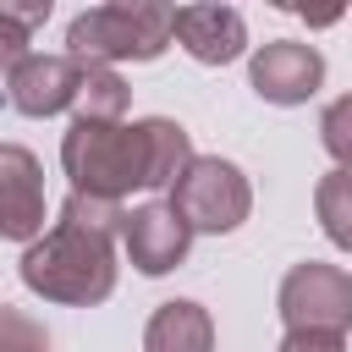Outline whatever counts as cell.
<instances>
[{
    "label": "cell",
    "instance_id": "obj_1",
    "mask_svg": "<svg viewBox=\"0 0 352 352\" xmlns=\"http://www.w3.org/2000/svg\"><path fill=\"white\" fill-rule=\"evenodd\" d=\"M116 236H121V204L77 192L60 204V220L38 231L22 253V286L44 302L94 308L116 292Z\"/></svg>",
    "mask_w": 352,
    "mask_h": 352
},
{
    "label": "cell",
    "instance_id": "obj_2",
    "mask_svg": "<svg viewBox=\"0 0 352 352\" xmlns=\"http://www.w3.org/2000/svg\"><path fill=\"white\" fill-rule=\"evenodd\" d=\"M60 165L72 176L77 192L94 198H126L138 187H148V143H143V121H72V132L60 138Z\"/></svg>",
    "mask_w": 352,
    "mask_h": 352
},
{
    "label": "cell",
    "instance_id": "obj_3",
    "mask_svg": "<svg viewBox=\"0 0 352 352\" xmlns=\"http://www.w3.org/2000/svg\"><path fill=\"white\" fill-rule=\"evenodd\" d=\"M176 38V6L170 0H104L66 28L72 60H160Z\"/></svg>",
    "mask_w": 352,
    "mask_h": 352
},
{
    "label": "cell",
    "instance_id": "obj_4",
    "mask_svg": "<svg viewBox=\"0 0 352 352\" xmlns=\"http://www.w3.org/2000/svg\"><path fill=\"white\" fill-rule=\"evenodd\" d=\"M170 204L187 214L192 231L204 236H226L253 214V187L242 176V165L220 160V154H192L187 170L170 182Z\"/></svg>",
    "mask_w": 352,
    "mask_h": 352
},
{
    "label": "cell",
    "instance_id": "obj_5",
    "mask_svg": "<svg viewBox=\"0 0 352 352\" xmlns=\"http://www.w3.org/2000/svg\"><path fill=\"white\" fill-rule=\"evenodd\" d=\"M275 308H280V324L286 330H352V275L341 264H292L280 275V292H275Z\"/></svg>",
    "mask_w": 352,
    "mask_h": 352
},
{
    "label": "cell",
    "instance_id": "obj_6",
    "mask_svg": "<svg viewBox=\"0 0 352 352\" xmlns=\"http://www.w3.org/2000/svg\"><path fill=\"white\" fill-rule=\"evenodd\" d=\"M192 236L198 231L187 226V214L170 198H148L138 209H121V248H126L138 275H170L187 258Z\"/></svg>",
    "mask_w": 352,
    "mask_h": 352
},
{
    "label": "cell",
    "instance_id": "obj_7",
    "mask_svg": "<svg viewBox=\"0 0 352 352\" xmlns=\"http://www.w3.org/2000/svg\"><path fill=\"white\" fill-rule=\"evenodd\" d=\"M324 82V55L297 38H270L248 60V88L264 104H308Z\"/></svg>",
    "mask_w": 352,
    "mask_h": 352
},
{
    "label": "cell",
    "instance_id": "obj_8",
    "mask_svg": "<svg viewBox=\"0 0 352 352\" xmlns=\"http://www.w3.org/2000/svg\"><path fill=\"white\" fill-rule=\"evenodd\" d=\"M44 231V165L22 143H0V242H33Z\"/></svg>",
    "mask_w": 352,
    "mask_h": 352
},
{
    "label": "cell",
    "instance_id": "obj_9",
    "mask_svg": "<svg viewBox=\"0 0 352 352\" xmlns=\"http://www.w3.org/2000/svg\"><path fill=\"white\" fill-rule=\"evenodd\" d=\"M72 94H77V60L72 55H33L28 50L6 72V104L33 116V121L72 110Z\"/></svg>",
    "mask_w": 352,
    "mask_h": 352
},
{
    "label": "cell",
    "instance_id": "obj_10",
    "mask_svg": "<svg viewBox=\"0 0 352 352\" xmlns=\"http://www.w3.org/2000/svg\"><path fill=\"white\" fill-rule=\"evenodd\" d=\"M176 44L198 66H231L248 50V22L226 0H198V6H182L176 11Z\"/></svg>",
    "mask_w": 352,
    "mask_h": 352
},
{
    "label": "cell",
    "instance_id": "obj_11",
    "mask_svg": "<svg viewBox=\"0 0 352 352\" xmlns=\"http://www.w3.org/2000/svg\"><path fill=\"white\" fill-rule=\"evenodd\" d=\"M143 352H214V319L192 297H170L143 324Z\"/></svg>",
    "mask_w": 352,
    "mask_h": 352
},
{
    "label": "cell",
    "instance_id": "obj_12",
    "mask_svg": "<svg viewBox=\"0 0 352 352\" xmlns=\"http://www.w3.org/2000/svg\"><path fill=\"white\" fill-rule=\"evenodd\" d=\"M126 104H132V88L110 60H77V94H72L77 121H121Z\"/></svg>",
    "mask_w": 352,
    "mask_h": 352
},
{
    "label": "cell",
    "instance_id": "obj_13",
    "mask_svg": "<svg viewBox=\"0 0 352 352\" xmlns=\"http://www.w3.org/2000/svg\"><path fill=\"white\" fill-rule=\"evenodd\" d=\"M143 143H148V187H170L192 160V138L170 116H143Z\"/></svg>",
    "mask_w": 352,
    "mask_h": 352
},
{
    "label": "cell",
    "instance_id": "obj_14",
    "mask_svg": "<svg viewBox=\"0 0 352 352\" xmlns=\"http://www.w3.org/2000/svg\"><path fill=\"white\" fill-rule=\"evenodd\" d=\"M314 214H319V231L352 253V165H336L330 176H319L314 187Z\"/></svg>",
    "mask_w": 352,
    "mask_h": 352
},
{
    "label": "cell",
    "instance_id": "obj_15",
    "mask_svg": "<svg viewBox=\"0 0 352 352\" xmlns=\"http://www.w3.org/2000/svg\"><path fill=\"white\" fill-rule=\"evenodd\" d=\"M319 143H324V154H330L336 165H352V94H341V99L324 104V116H319Z\"/></svg>",
    "mask_w": 352,
    "mask_h": 352
},
{
    "label": "cell",
    "instance_id": "obj_16",
    "mask_svg": "<svg viewBox=\"0 0 352 352\" xmlns=\"http://www.w3.org/2000/svg\"><path fill=\"white\" fill-rule=\"evenodd\" d=\"M0 352H50V330L33 314L0 302Z\"/></svg>",
    "mask_w": 352,
    "mask_h": 352
},
{
    "label": "cell",
    "instance_id": "obj_17",
    "mask_svg": "<svg viewBox=\"0 0 352 352\" xmlns=\"http://www.w3.org/2000/svg\"><path fill=\"white\" fill-rule=\"evenodd\" d=\"M275 352H346L341 330H286Z\"/></svg>",
    "mask_w": 352,
    "mask_h": 352
},
{
    "label": "cell",
    "instance_id": "obj_18",
    "mask_svg": "<svg viewBox=\"0 0 352 352\" xmlns=\"http://www.w3.org/2000/svg\"><path fill=\"white\" fill-rule=\"evenodd\" d=\"M346 6H352V0H292V11H297L308 28H336V22L346 16Z\"/></svg>",
    "mask_w": 352,
    "mask_h": 352
},
{
    "label": "cell",
    "instance_id": "obj_19",
    "mask_svg": "<svg viewBox=\"0 0 352 352\" xmlns=\"http://www.w3.org/2000/svg\"><path fill=\"white\" fill-rule=\"evenodd\" d=\"M22 55H28V28H22V22H11V16L0 11V72H11Z\"/></svg>",
    "mask_w": 352,
    "mask_h": 352
},
{
    "label": "cell",
    "instance_id": "obj_20",
    "mask_svg": "<svg viewBox=\"0 0 352 352\" xmlns=\"http://www.w3.org/2000/svg\"><path fill=\"white\" fill-rule=\"evenodd\" d=\"M50 6H55V0H0V11H6L11 22H22L28 33H33V28H44V16H50Z\"/></svg>",
    "mask_w": 352,
    "mask_h": 352
},
{
    "label": "cell",
    "instance_id": "obj_21",
    "mask_svg": "<svg viewBox=\"0 0 352 352\" xmlns=\"http://www.w3.org/2000/svg\"><path fill=\"white\" fill-rule=\"evenodd\" d=\"M270 6H275V11H292V0H270Z\"/></svg>",
    "mask_w": 352,
    "mask_h": 352
},
{
    "label": "cell",
    "instance_id": "obj_22",
    "mask_svg": "<svg viewBox=\"0 0 352 352\" xmlns=\"http://www.w3.org/2000/svg\"><path fill=\"white\" fill-rule=\"evenodd\" d=\"M346 11H352V6H346Z\"/></svg>",
    "mask_w": 352,
    "mask_h": 352
}]
</instances>
